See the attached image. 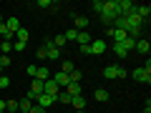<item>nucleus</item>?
Segmentation results:
<instances>
[{
    "label": "nucleus",
    "instance_id": "24",
    "mask_svg": "<svg viewBox=\"0 0 151 113\" xmlns=\"http://www.w3.org/2000/svg\"><path fill=\"white\" fill-rule=\"evenodd\" d=\"M101 20H103V25H108V23L116 20V15H113V13H101Z\"/></svg>",
    "mask_w": 151,
    "mask_h": 113
},
{
    "label": "nucleus",
    "instance_id": "1",
    "mask_svg": "<svg viewBox=\"0 0 151 113\" xmlns=\"http://www.w3.org/2000/svg\"><path fill=\"white\" fill-rule=\"evenodd\" d=\"M134 81H139V83H151V63L146 60V65L144 68H134Z\"/></svg>",
    "mask_w": 151,
    "mask_h": 113
},
{
    "label": "nucleus",
    "instance_id": "34",
    "mask_svg": "<svg viewBox=\"0 0 151 113\" xmlns=\"http://www.w3.org/2000/svg\"><path fill=\"white\" fill-rule=\"evenodd\" d=\"M28 113H45V108H40V106H33Z\"/></svg>",
    "mask_w": 151,
    "mask_h": 113
},
{
    "label": "nucleus",
    "instance_id": "33",
    "mask_svg": "<svg viewBox=\"0 0 151 113\" xmlns=\"http://www.w3.org/2000/svg\"><path fill=\"white\" fill-rule=\"evenodd\" d=\"M78 50H81V55H91V48L88 45H78Z\"/></svg>",
    "mask_w": 151,
    "mask_h": 113
},
{
    "label": "nucleus",
    "instance_id": "16",
    "mask_svg": "<svg viewBox=\"0 0 151 113\" xmlns=\"http://www.w3.org/2000/svg\"><path fill=\"white\" fill-rule=\"evenodd\" d=\"M70 106H73V108H78V111H81V108L86 106V98H83V96H73V98H70Z\"/></svg>",
    "mask_w": 151,
    "mask_h": 113
},
{
    "label": "nucleus",
    "instance_id": "31",
    "mask_svg": "<svg viewBox=\"0 0 151 113\" xmlns=\"http://www.w3.org/2000/svg\"><path fill=\"white\" fill-rule=\"evenodd\" d=\"M10 86V81H8V75H0V88H8Z\"/></svg>",
    "mask_w": 151,
    "mask_h": 113
},
{
    "label": "nucleus",
    "instance_id": "29",
    "mask_svg": "<svg viewBox=\"0 0 151 113\" xmlns=\"http://www.w3.org/2000/svg\"><path fill=\"white\" fill-rule=\"evenodd\" d=\"M5 106L8 111H18V101H5Z\"/></svg>",
    "mask_w": 151,
    "mask_h": 113
},
{
    "label": "nucleus",
    "instance_id": "5",
    "mask_svg": "<svg viewBox=\"0 0 151 113\" xmlns=\"http://www.w3.org/2000/svg\"><path fill=\"white\" fill-rule=\"evenodd\" d=\"M91 55H103L106 53V40H91Z\"/></svg>",
    "mask_w": 151,
    "mask_h": 113
},
{
    "label": "nucleus",
    "instance_id": "17",
    "mask_svg": "<svg viewBox=\"0 0 151 113\" xmlns=\"http://www.w3.org/2000/svg\"><path fill=\"white\" fill-rule=\"evenodd\" d=\"M93 98H96V101H108V91H106V88H96V93H93Z\"/></svg>",
    "mask_w": 151,
    "mask_h": 113
},
{
    "label": "nucleus",
    "instance_id": "11",
    "mask_svg": "<svg viewBox=\"0 0 151 113\" xmlns=\"http://www.w3.org/2000/svg\"><path fill=\"white\" fill-rule=\"evenodd\" d=\"M116 73H119V65H106V68H103L106 81H116Z\"/></svg>",
    "mask_w": 151,
    "mask_h": 113
},
{
    "label": "nucleus",
    "instance_id": "18",
    "mask_svg": "<svg viewBox=\"0 0 151 113\" xmlns=\"http://www.w3.org/2000/svg\"><path fill=\"white\" fill-rule=\"evenodd\" d=\"M55 103H63V106H70V96L65 91H60L58 96H55Z\"/></svg>",
    "mask_w": 151,
    "mask_h": 113
},
{
    "label": "nucleus",
    "instance_id": "15",
    "mask_svg": "<svg viewBox=\"0 0 151 113\" xmlns=\"http://www.w3.org/2000/svg\"><path fill=\"white\" fill-rule=\"evenodd\" d=\"M30 93H33V96H40V93H43V81L33 78V83H30Z\"/></svg>",
    "mask_w": 151,
    "mask_h": 113
},
{
    "label": "nucleus",
    "instance_id": "19",
    "mask_svg": "<svg viewBox=\"0 0 151 113\" xmlns=\"http://www.w3.org/2000/svg\"><path fill=\"white\" fill-rule=\"evenodd\" d=\"M28 38H30V33H28L25 28H20V30L15 33V40H20V43H28Z\"/></svg>",
    "mask_w": 151,
    "mask_h": 113
},
{
    "label": "nucleus",
    "instance_id": "32",
    "mask_svg": "<svg viewBox=\"0 0 151 113\" xmlns=\"http://www.w3.org/2000/svg\"><path fill=\"white\" fill-rule=\"evenodd\" d=\"M13 50H25V43H20V40H15V43H13Z\"/></svg>",
    "mask_w": 151,
    "mask_h": 113
},
{
    "label": "nucleus",
    "instance_id": "8",
    "mask_svg": "<svg viewBox=\"0 0 151 113\" xmlns=\"http://www.w3.org/2000/svg\"><path fill=\"white\" fill-rule=\"evenodd\" d=\"M108 33H111L113 43H124L126 38H129V33H126V30H116V28H111V30H108Z\"/></svg>",
    "mask_w": 151,
    "mask_h": 113
},
{
    "label": "nucleus",
    "instance_id": "9",
    "mask_svg": "<svg viewBox=\"0 0 151 113\" xmlns=\"http://www.w3.org/2000/svg\"><path fill=\"white\" fill-rule=\"evenodd\" d=\"M53 81L58 83V88H65V86H68V83H70V75H68V73H60V70H58V73H55V78H53Z\"/></svg>",
    "mask_w": 151,
    "mask_h": 113
},
{
    "label": "nucleus",
    "instance_id": "4",
    "mask_svg": "<svg viewBox=\"0 0 151 113\" xmlns=\"http://www.w3.org/2000/svg\"><path fill=\"white\" fill-rule=\"evenodd\" d=\"M43 93H48V96H53V98H55V96L60 93V88H58V83H55L53 78H48V81L43 83Z\"/></svg>",
    "mask_w": 151,
    "mask_h": 113
},
{
    "label": "nucleus",
    "instance_id": "21",
    "mask_svg": "<svg viewBox=\"0 0 151 113\" xmlns=\"http://www.w3.org/2000/svg\"><path fill=\"white\" fill-rule=\"evenodd\" d=\"M73 70H76V65L73 63H70V60H63V65H60V73H73Z\"/></svg>",
    "mask_w": 151,
    "mask_h": 113
},
{
    "label": "nucleus",
    "instance_id": "20",
    "mask_svg": "<svg viewBox=\"0 0 151 113\" xmlns=\"http://www.w3.org/2000/svg\"><path fill=\"white\" fill-rule=\"evenodd\" d=\"M35 78H38V81H43V83H45V81L50 78V75H48V68H38V70H35Z\"/></svg>",
    "mask_w": 151,
    "mask_h": 113
},
{
    "label": "nucleus",
    "instance_id": "27",
    "mask_svg": "<svg viewBox=\"0 0 151 113\" xmlns=\"http://www.w3.org/2000/svg\"><path fill=\"white\" fill-rule=\"evenodd\" d=\"M70 83H81V70H73L70 73Z\"/></svg>",
    "mask_w": 151,
    "mask_h": 113
},
{
    "label": "nucleus",
    "instance_id": "7",
    "mask_svg": "<svg viewBox=\"0 0 151 113\" xmlns=\"http://www.w3.org/2000/svg\"><path fill=\"white\" fill-rule=\"evenodd\" d=\"M136 50H139L141 55H149V50H151V45H149V40H146V38H139V40H136V45H134Z\"/></svg>",
    "mask_w": 151,
    "mask_h": 113
},
{
    "label": "nucleus",
    "instance_id": "23",
    "mask_svg": "<svg viewBox=\"0 0 151 113\" xmlns=\"http://www.w3.org/2000/svg\"><path fill=\"white\" fill-rule=\"evenodd\" d=\"M65 43H68V40H65V38H63V35H55V38H53V45H55V48H58V50H60V48H63V45H65Z\"/></svg>",
    "mask_w": 151,
    "mask_h": 113
},
{
    "label": "nucleus",
    "instance_id": "35",
    "mask_svg": "<svg viewBox=\"0 0 151 113\" xmlns=\"http://www.w3.org/2000/svg\"><path fill=\"white\" fill-rule=\"evenodd\" d=\"M144 113H151V103L146 101V106H144Z\"/></svg>",
    "mask_w": 151,
    "mask_h": 113
},
{
    "label": "nucleus",
    "instance_id": "3",
    "mask_svg": "<svg viewBox=\"0 0 151 113\" xmlns=\"http://www.w3.org/2000/svg\"><path fill=\"white\" fill-rule=\"evenodd\" d=\"M53 103H55V98L48 96V93H40V96H35V106H40V108H50Z\"/></svg>",
    "mask_w": 151,
    "mask_h": 113
},
{
    "label": "nucleus",
    "instance_id": "14",
    "mask_svg": "<svg viewBox=\"0 0 151 113\" xmlns=\"http://www.w3.org/2000/svg\"><path fill=\"white\" fill-rule=\"evenodd\" d=\"M76 43H78V45H91V35H88V30H81V33H78Z\"/></svg>",
    "mask_w": 151,
    "mask_h": 113
},
{
    "label": "nucleus",
    "instance_id": "36",
    "mask_svg": "<svg viewBox=\"0 0 151 113\" xmlns=\"http://www.w3.org/2000/svg\"><path fill=\"white\" fill-rule=\"evenodd\" d=\"M18 113H28V111H18Z\"/></svg>",
    "mask_w": 151,
    "mask_h": 113
},
{
    "label": "nucleus",
    "instance_id": "10",
    "mask_svg": "<svg viewBox=\"0 0 151 113\" xmlns=\"http://www.w3.org/2000/svg\"><path fill=\"white\" fill-rule=\"evenodd\" d=\"M134 13L141 18V20H146V18L151 15V8H149V5H136V8H134Z\"/></svg>",
    "mask_w": 151,
    "mask_h": 113
},
{
    "label": "nucleus",
    "instance_id": "26",
    "mask_svg": "<svg viewBox=\"0 0 151 113\" xmlns=\"http://www.w3.org/2000/svg\"><path fill=\"white\" fill-rule=\"evenodd\" d=\"M0 50H3V55H8L13 50V43H8V40H3V45H0Z\"/></svg>",
    "mask_w": 151,
    "mask_h": 113
},
{
    "label": "nucleus",
    "instance_id": "2",
    "mask_svg": "<svg viewBox=\"0 0 151 113\" xmlns=\"http://www.w3.org/2000/svg\"><path fill=\"white\" fill-rule=\"evenodd\" d=\"M43 48H45V58H48V60H58L60 58V50L53 45V40H45Z\"/></svg>",
    "mask_w": 151,
    "mask_h": 113
},
{
    "label": "nucleus",
    "instance_id": "38",
    "mask_svg": "<svg viewBox=\"0 0 151 113\" xmlns=\"http://www.w3.org/2000/svg\"><path fill=\"white\" fill-rule=\"evenodd\" d=\"M76 113H83V111H76Z\"/></svg>",
    "mask_w": 151,
    "mask_h": 113
},
{
    "label": "nucleus",
    "instance_id": "13",
    "mask_svg": "<svg viewBox=\"0 0 151 113\" xmlns=\"http://www.w3.org/2000/svg\"><path fill=\"white\" fill-rule=\"evenodd\" d=\"M5 28H8L10 33H18V30H20V20H18V18H8V20H5Z\"/></svg>",
    "mask_w": 151,
    "mask_h": 113
},
{
    "label": "nucleus",
    "instance_id": "30",
    "mask_svg": "<svg viewBox=\"0 0 151 113\" xmlns=\"http://www.w3.org/2000/svg\"><path fill=\"white\" fill-rule=\"evenodd\" d=\"M38 8H53V3L50 0H38Z\"/></svg>",
    "mask_w": 151,
    "mask_h": 113
},
{
    "label": "nucleus",
    "instance_id": "39",
    "mask_svg": "<svg viewBox=\"0 0 151 113\" xmlns=\"http://www.w3.org/2000/svg\"><path fill=\"white\" fill-rule=\"evenodd\" d=\"M0 113H5V111H0Z\"/></svg>",
    "mask_w": 151,
    "mask_h": 113
},
{
    "label": "nucleus",
    "instance_id": "28",
    "mask_svg": "<svg viewBox=\"0 0 151 113\" xmlns=\"http://www.w3.org/2000/svg\"><path fill=\"white\" fill-rule=\"evenodd\" d=\"M8 65H10V55H3L0 58V68H8Z\"/></svg>",
    "mask_w": 151,
    "mask_h": 113
},
{
    "label": "nucleus",
    "instance_id": "6",
    "mask_svg": "<svg viewBox=\"0 0 151 113\" xmlns=\"http://www.w3.org/2000/svg\"><path fill=\"white\" fill-rule=\"evenodd\" d=\"M73 25H76V30H78V33L88 30V18L86 15H73Z\"/></svg>",
    "mask_w": 151,
    "mask_h": 113
},
{
    "label": "nucleus",
    "instance_id": "37",
    "mask_svg": "<svg viewBox=\"0 0 151 113\" xmlns=\"http://www.w3.org/2000/svg\"><path fill=\"white\" fill-rule=\"evenodd\" d=\"M0 23H3V15H0Z\"/></svg>",
    "mask_w": 151,
    "mask_h": 113
},
{
    "label": "nucleus",
    "instance_id": "25",
    "mask_svg": "<svg viewBox=\"0 0 151 113\" xmlns=\"http://www.w3.org/2000/svg\"><path fill=\"white\" fill-rule=\"evenodd\" d=\"M91 8L98 13V15H101V13H103V0H93V3H91Z\"/></svg>",
    "mask_w": 151,
    "mask_h": 113
},
{
    "label": "nucleus",
    "instance_id": "12",
    "mask_svg": "<svg viewBox=\"0 0 151 113\" xmlns=\"http://www.w3.org/2000/svg\"><path fill=\"white\" fill-rule=\"evenodd\" d=\"M81 91H83L81 83H68V86H65V93H68L70 98H73V96H81Z\"/></svg>",
    "mask_w": 151,
    "mask_h": 113
},
{
    "label": "nucleus",
    "instance_id": "22",
    "mask_svg": "<svg viewBox=\"0 0 151 113\" xmlns=\"http://www.w3.org/2000/svg\"><path fill=\"white\" fill-rule=\"evenodd\" d=\"M63 38L65 40H76V38H78V30H76V28H68V30L63 33Z\"/></svg>",
    "mask_w": 151,
    "mask_h": 113
}]
</instances>
